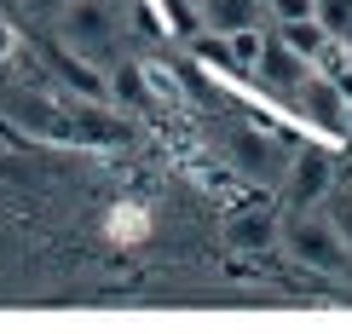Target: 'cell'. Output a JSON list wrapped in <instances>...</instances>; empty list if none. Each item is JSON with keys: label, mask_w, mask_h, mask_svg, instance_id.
<instances>
[{"label": "cell", "mask_w": 352, "mask_h": 334, "mask_svg": "<svg viewBox=\"0 0 352 334\" xmlns=\"http://www.w3.org/2000/svg\"><path fill=\"white\" fill-rule=\"evenodd\" d=\"M260 0H197V23L214 29V35H231V29H248L260 23Z\"/></svg>", "instance_id": "obj_4"}, {"label": "cell", "mask_w": 352, "mask_h": 334, "mask_svg": "<svg viewBox=\"0 0 352 334\" xmlns=\"http://www.w3.org/2000/svg\"><path fill=\"white\" fill-rule=\"evenodd\" d=\"M283 242H289V254L300 259V265H312V271H341L346 259H352V248H346V237L335 230V219H318V213H306L300 208V219L283 230Z\"/></svg>", "instance_id": "obj_1"}, {"label": "cell", "mask_w": 352, "mask_h": 334, "mask_svg": "<svg viewBox=\"0 0 352 334\" xmlns=\"http://www.w3.org/2000/svg\"><path fill=\"white\" fill-rule=\"evenodd\" d=\"M277 40H283V47H295L306 64H318V52L329 47V29L318 23V18H295V23H277Z\"/></svg>", "instance_id": "obj_8"}, {"label": "cell", "mask_w": 352, "mask_h": 334, "mask_svg": "<svg viewBox=\"0 0 352 334\" xmlns=\"http://www.w3.org/2000/svg\"><path fill=\"white\" fill-rule=\"evenodd\" d=\"M260 81H272V86H283V93H300L306 86V75H312V64L295 52V47H283V40H266V58H260V69H254Z\"/></svg>", "instance_id": "obj_3"}, {"label": "cell", "mask_w": 352, "mask_h": 334, "mask_svg": "<svg viewBox=\"0 0 352 334\" xmlns=\"http://www.w3.org/2000/svg\"><path fill=\"white\" fill-rule=\"evenodd\" d=\"M69 81H76V86H81L87 98H104V81H98V75H93L87 64H69Z\"/></svg>", "instance_id": "obj_12"}, {"label": "cell", "mask_w": 352, "mask_h": 334, "mask_svg": "<svg viewBox=\"0 0 352 334\" xmlns=\"http://www.w3.org/2000/svg\"><path fill=\"white\" fill-rule=\"evenodd\" d=\"M318 23L329 29V35H352V0H318Z\"/></svg>", "instance_id": "obj_10"}, {"label": "cell", "mask_w": 352, "mask_h": 334, "mask_svg": "<svg viewBox=\"0 0 352 334\" xmlns=\"http://www.w3.org/2000/svg\"><path fill=\"white\" fill-rule=\"evenodd\" d=\"M272 23H295V18H318V0H266Z\"/></svg>", "instance_id": "obj_11"}, {"label": "cell", "mask_w": 352, "mask_h": 334, "mask_svg": "<svg viewBox=\"0 0 352 334\" xmlns=\"http://www.w3.org/2000/svg\"><path fill=\"white\" fill-rule=\"evenodd\" d=\"M329 219H335V230H341L346 248H352V196H335V213H329Z\"/></svg>", "instance_id": "obj_13"}, {"label": "cell", "mask_w": 352, "mask_h": 334, "mask_svg": "<svg viewBox=\"0 0 352 334\" xmlns=\"http://www.w3.org/2000/svg\"><path fill=\"white\" fill-rule=\"evenodd\" d=\"M324 191H329V162L324 156H300L295 173H289V202H295V208H312Z\"/></svg>", "instance_id": "obj_6"}, {"label": "cell", "mask_w": 352, "mask_h": 334, "mask_svg": "<svg viewBox=\"0 0 352 334\" xmlns=\"http://www.w3.org/2000/svg\"><path fill=\"white\" fill-rule=\"evenodd\" d=\"M266 29L260 23H248V29H231L226 35V47H231V69H260V58H266Z\"/></svg>", "instance_id": "obj_9"}, {"label": "cell", "mask_w": 352, "mask_h": 334, "mask_svg": "<svg viewBox=\"0 0 352 334\" xmlns=\"http://www.w3.org/2000/svg\"><path fill=\"white\" fill-rule=\"evenodd\" d=\"M116 93H122L127 104H139V98H144V86H139V69H122V75H116Z\"/></svg>", "instance_id": "obj_14"}, {"label": "cell", "mask_w": 352, "mask_h": 334, "mask_svg": "<svg viewBox=\"0 0 352 334\" xmlns=\"http://www.w3.org/2000/svg\"><path fill=\"white\" fill-rule=\"evenodd\" d=\"M260 6H266V0H260Z\"/></svg>", "instance_id": "obj_16"}, {"label": "cell", "mask_w": 352, "mask_h": 334, "mask_svg": "<svg viewBox=\"0 0 352 334\" xmlns=\"http://www.w3.org/2000/svg\"><path fill=\"white\" fill-rule=\"evenodd\" d=\"M300 110L312 115L318 127H329V133H346V104H341V81H329V75H306L300 86Z\"/></svg>", "instance_id": "obj_2"}, {"label": "cell", "mask_w": 352, "mask_h": 334, "mask_svg": "<svg viewBox=\"0 0 352 334\" xmlns=\"http://www.w3.org/2000/svg\"><path fill=\"white\" fill-rule=\"evenodd\" d=\"M12 47H18V35H12V23H0V64L12 58Z\"/></svg>", "instance_id": "obj_15"}, {"label": "cell", "mask_w": 352, "mask_h": 334, "mask_svg": "<svg viewBox=\"0 0 352 334\" xmlns=\"http://www.w3.org/2000/svg\"><path fill=\"white\" fill-rule=\"evenodd\" d=\"M104 6H93V0H81V6H69V18H64V35H69V47H98L104 40Z\"/></svg>", "instance_id": "obj_7"}, {"label": "cell", "mask_w": 352, "mask_h": 334, "mask_svg": "<svg viewBox=\"0 0 352 334\" xmlns=\"http://www.w3.org/2000/svg\"><path fill=\"white\" fill-rule=\"evenodd\" d=\"M226 242L237 254L272 248V242H277V219H272V213H231V219H226Z\"/></svg>", "instance_id": "obj_5"}]
</instances>
